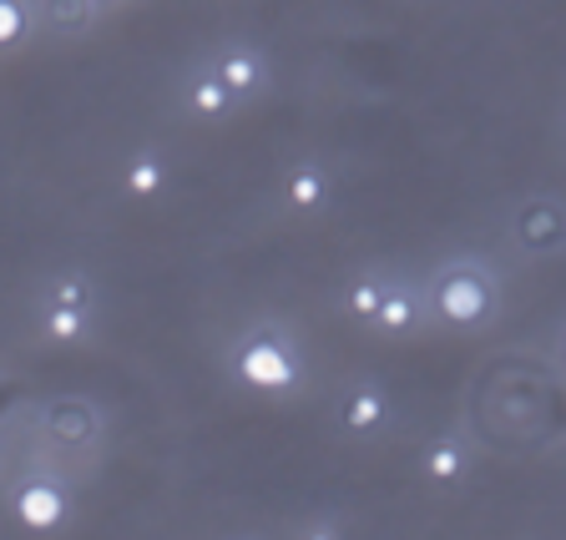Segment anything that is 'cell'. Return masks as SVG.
Returning <instances> with one entry per match:
<instances>
[{
    "label": "cell",
    "instance_id": "30bf717a",
    "mask_svg": "<svg viewBox=\"0 0 566 540\" xmlns=\"http://www.w3.org/2000/svg\"><path fill=\"white\" fill-rule=\"evenodd\" d=\"M188 106H192V112H198V117L218 121V117H228V106H233V96L223 92V82H218L212 71H202L198 82L188 86Z\"/></svg>",
    "mask_w": 566,
    "mask_h": 540
},
{
    "label": "cell",
    "instance_id": "8992f818",
    "mask_svg": "<svg viewBox=\"0 0 566 540\" xmlns=\"http://www.w3.org/2000/svg\"><path fill=\"white\" fill-rule=\"evenodd\" d=\"M212 76L223 82L228 96H253L263 86V61H259V51L228 46V51H218V61H212Z\"/></svg>",
    "mask_w": 566,
    "mask_h": 540
},
{
    "label": "cell",
    "instance_id": "6da1fadb",
    "mask_svg": "<svg viewBox=\"0 0 566 540\" xmlns=\"http://www.w3.org/2000/svg\"><path fill=\"white\" fill-rule=\"evenodd\" d=\"M436 308L446 324H455V329H475V324H485L495 308L491 278L475 268H446L436 278Z\"/></svg>",
    "mask_w": 566,
    "mask_h": 540
},
{
    "label": "cell",
    "instance_id": "2e32d148",
    "mask_svg": "<svg viewBox=\"0 0 566 540\" xmlns=\"http://www.w3.org/2000/svg\"><path fill=\"white\" fill-rule=\"evenodd\" d=\"M41 329L51 333L56 343H76L86 333V314H66V308H46L41 314Z\"/></svg>",
    "mask_w": 566,
    "mask_h": 540
},
{
    "label": "cell",
    "instance_id": "4fadbf2b",
    "mask_svg": "<svg viewBox=\"0 0 566 540\" xmlns=\"http://www.w3.org/2000/svg\"><path fill=\"white\" fill-rule=\"evenodd\" d=\"M163 182H167L163 157H157V152L132 157V167H127V192H132V198H157V192H163Z\"/></svg>",
    "mask_w": 566,
    "mask_h": 540
},
{
    "label": "cell",
    "instance_id": "3957f363",
    "mask_svg": "<svg viewBox=\"0 0 566 540\" xmlns=\"http://www.w3.org/2000/svg\"><path fill=\"white\" fill-rule=\"evenodd\" d=\"M511 237H516V247H526V253H562L566 247V212L556 208L552 198L521 202L516 218H511Z\"/></svg>",
    "mask_w": 566,
    "mask_h": 540
},
{
    "label": "cell",
    "instance_id": "e0dca14e",
    "mask_svg": "<svg viewBox=\"0 0 566 540\" xmlns=\"http://www.w3.org/2000/svg\"><path fill=\"white\" fill-rule=\"evenodd\" d=\"M25 25H31V11L15 6V0H0V46H15L25 35Z\"/></svg>",
    "mask_w": 566,
    "mask_h": 540
},
{
    "label": "cell",
    "instance_id": "7a4b0ae2",
    "mask_svg": "<svg viewBox=\"0 0 566 540\" xmlns=\"http://www.w3.org/2000/svg\"><path fill=\"white\" fill-rule=\"evenodd\" d=\"M238 379L253 389H289L298 379V359L279 333H253L238 343Z\"/></svg>",
    "mask_w": 566,
    "mask_h": 540
},
{
    "label": "cell",
    "instance_id": "5b68a950",
    "mask_svg": "<svg viewBox=\"0 0 566 540\" xmlns=\"http://www.w3.org/2000/svg\"><path fill=\"white\" fill-rule=\"evenodd\" d=\"M41 430H46L56 445H92L96 440V410L86 400H56L41 414Z\"/></svg>",
    "mask_w": 566,
    "mask_h": 540
},
{
    "label": "cell",
    "instance_id": "9a60e30c",
    "mask_svg": "<svg viewBox=\"0 0 566 540\" xmlns=\"http://www.w3.org/2000/svg\"><path fill=\"white\" fill-rule=\"evenodd\" d=\"M92 15H96V6H46L41 11V25H51V31H86L92 25Z\"/></svg>",
    "mask_w": 566,
    "mask_h": 540
},
{
    "label": "cell",
    "instance_id": "5bb4252c",
    "mask_svg": "<svg viewBox=\"0 0 566 540\" xmlns=\"http://www.w3.org/2000/svg\"><path fill=\"white\" fill-rule=\"evenodd\" d=\"M385 288H389L385 278H359V283H349V314H354V318H365V324H375Z\"/></svg>",
    "mask_w": 566,
    "mask_h": 540
},
{
    "label": "cell",
    "instance_id": "7c38bea8",
    "mask_svg": "<svg viewBox=\"0 0 566 540\" xmlns=\"http://www.w3.org/2000/svg\"><path fill=\"white\" fill-rule=\"evenodd\" d=\"M424 475L436 485H455L460 475H465V449H460L455 440H436L430 455H424Z\"/></svg>",
    "mask_w": 566,
    "mask_h": 540
},
{
    "label": "cell",
    "instance_id": "d6986e66",
    "mask_svg": "<svg viewBox=\"0 0 566 540\" xmlns=\"http://www.w3.org/2000/svg\"><path fill=\"white\" fill-rule=\"evenodd\" d=\"M562 364H566V333H562Z\"/></svg>",
    "mask_w": 566,
    "mask_h": 540
},
{
    "label": "cell",
    "instance_id": "ac0fdd59",
    "mask_svg": "<svg viewBox=\"0 0 566 540\" xmlns=\"http://www.w3.org/2000/svg\"><path fill=\"white\" fill-rule=\"evenodd\" d=\"M304 540H339V536H334V530L329 526H314V530H308V536Z\"/></svg>",
    "mask_w": 566,
    "mask_h": 540
},
{
    "label": "cell",
    "instance_id": "8fae6325",
    "mask_svg": "<svg viewBox=\"0 0 566 540\" xmlns=\"http://www.w3.org/2000/svg\"><path fill=\"white\" fill-rule=\"evenodd\" d=\"M46 308H66V314H92V283L82 273H61L46 288Z\"/></svg>",
    "mask_w": 566,
    "mask_h": 540
},
{
    "label": "cell",
    "instance_id": "ba28073f",
    "mask_svg": "<svg viewBox=\"0 0 566 540\" xmlns=\"http://www.w3.org/2000/svg\"><path fill=\"white\" fill-rule=\"evenodd\" d=\"M339 420H344V430H354V435H369V430H379L385 424V394L379 389H354L349 400H344V410H339Z\"/></svg>",
    "mask_w": 566,
    "mask_h": 540
},
{
    "label": "cell",
    "instance_id": "277c9868",
    "mask_svg": "<svg viewBox=\"0 0 566 540\" xmlns=\"http://www.w3.org/2000/svg\"><path fill=\"white\" fill-rule=\"evenodd\" d=\"M15 520L25 530H56L66 520V490H61L51 475H31L15 490Z\"/></svg>",
    "mask_w": 566,
    "mask_h": 540
},
{
    "label": "cell",
    "instance_id": "9c48e42d",
    "mask_svg": "<svg viewBox=\"0 0 566 540\" xmlns=\"http://www.w3.org/2000/svg\"><path fill=\"white\" fill-rule=\"evenodd\" d=\"M375 324H379L385 333H405V329H415V324H420V304H415V294H405V288H395V283H389L385 298H379Z\"/></svg>",
    "mask_w": 566,
    "mask_h": 540
},
{
    "label": "cell",
    "instance_id": "52a82bcc",
    "mask_svg": "<svg viewBox=\"0 0 566 540\" xmlns=\"http://www.w3.org/2000/svg\"><path fill=\"white\" fill-rule=\"evenodd\" d=\"M283 198H289V208H298V212H314L318 202L329 198V177L318 172L314 162H298L294 172L283 177Z\"/></svg>",
    "mask_w": 566,
    "mask_h": 540
}]
</instances>
